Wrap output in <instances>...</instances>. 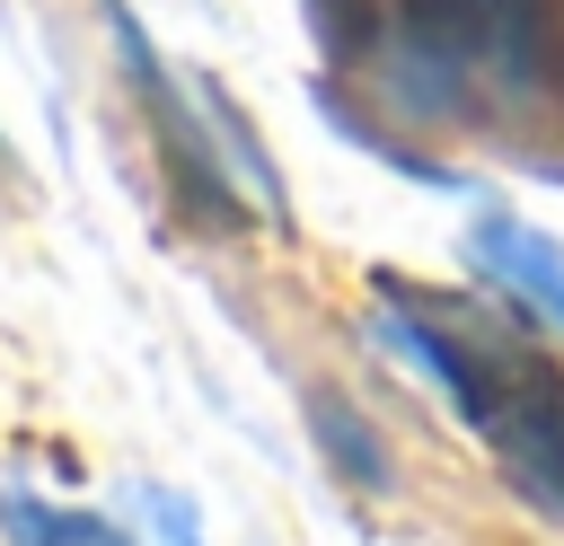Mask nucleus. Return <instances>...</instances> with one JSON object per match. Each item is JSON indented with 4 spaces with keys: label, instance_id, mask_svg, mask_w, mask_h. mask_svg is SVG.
<instances>
[{
    "label": "nucleus",
    "instance_id": "nucleus-8",
    "mask_svg": "<svg viewBox=\"0 0 564 546\" xmlns=\"http://www.w3.org/2000/svg\"><path fill=\"white\" fill-rule=\"evenodd\" d=\"M0 167H9V150H0Z\"/></svg>",
    "mask_w": 564,
    "mask_h": 546
},
{
    "label": "nucleus",
    "instance_id": "nucleus-5",
    "mask_svg": "<svg viewBox=\"0 0 564 546\" xmlns=\"http://www.w3.org/2000/svg\"><path fill=\"white\" fill-rule=\"evenodd\" d=\"M0 528L18 537V546H132L115 520H97V511H62V502H35V493H0Z\"/></svg>",
    "mask_w": 564,
    "mask_h": 546
},
{
    "label": "nucleus",
    "instance_id": "nucleus-3",
    "mask_svg": "<svg viewBox=\"0 0 564 546\" xmlns=\"http://www.w3.org/2000/svg\"><path fill=\"white\" fill-rule=\"evenodd\" d=\"M485 62L502 88H546L564 62V9L555 0H485Z\"/></svg>",
    "mask_w": 564,
    "mask_h": 546
},
{
    "label": "nucleus",
    "instance_id": "nucleus-7",
    "mask_svg": "<svg viewBox=\"0 0 564 546\" xmlns=\"http://www.w3.org/2000/svg\"><path fill=\"white\" fill-rule=\"evenodd\" d=\"M150 520H159V528H167L176 546H194V511H185V502H167V493H150Z\"/></svg>",
    "mask_w": 564,
    "mask_h": 546
},
{
    "label": "nucleus",
    "instance_id": "nucleus-4",
    "mask_svg": "<svg viewBox=\"0 0 564 546\" xmlns=\"http://www.w3.org/2000/svg\"><path fill=\"white\" fill-rule=\"evenodd\" d=\"M494 458H502V476H511L538 511L564 520V396H546L538 414H520V423L494 440Z\"/></svg>",
    "mask_w": 564,
    "mask_h": 546
},
{
    "label": "nucleus",
    "instance_id": "nucleus-6",
    "mask_svg": "<svg viewBox=\"0 0 564 546\" xmlns=\"http://www.w3.org/2000/svg\"><path fill=\"white\" fill-rule=\"evenodd\" d=\"M308 432L326 440V458H335L361 493H388V458H379V440L361 432V414H352L344 396H326V387H317V396H308Z\"/></svg>",
    "mask_w": 564,
    "mask_h": 546
},
{
    "label": "nucleus",
    "instance_id": "nucleus-2",
    "mask_svg": "<svg viewBox=\"0 0 564 546\" xmlns=\"http://www.w3.org/2000/svg\"><path fill=\"white\" fill-rule=\"evenodd\" d=\"M467 247H476V264H485L502 291H520L538 317L564 326V247H555L546 229H529V220H511V211H485V220L467 229Z\"/></svg>",
    "mask_w": 564,
    "mask_h": 546
},
{
    "label": "nucleus",
    "instance_id": "nucleus-1",
    "mask_svg": "<svg viewBox=\"0 0 564 546\" xmlns=\"http://www.w3.org/2000/svg\"><path fill=\"white\" fill-rule=\"evenodd\" d=\"M106 26H115V44H123V70H132V88H141V106H150V123H159V150H167V176L185 185V203H194V220H212V229H229L238 211H229V185H220V167H212V141H203V123H194V106L167 88V62L150 53V35H141V18L123 9V0H106Z\"/></svg>",
    "mask_w": 564,
    "mask_h": 546
}]
</instances>
